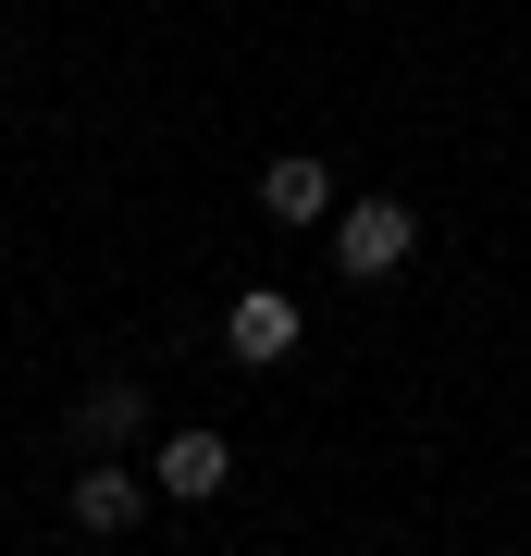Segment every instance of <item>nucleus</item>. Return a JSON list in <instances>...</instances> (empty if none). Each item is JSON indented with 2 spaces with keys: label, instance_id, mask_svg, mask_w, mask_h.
<instances>
[{
  "label": "nucleus",
  "instance_id": "3",
  "mask_svg": "<svg viewBox=\"0 0 531 556\" xmlns=\"http://www.w3.org/2000/svg\"><path fill=\"white\" fill-rule=\"evenodd\" d=\"M223 346H236V358H296V298H285V285H236Z\"/></svg>",
  "mask_w": 531,
  "mask_h": 556
},
{
  "label": "nucleus",
  "instance_id": "2",
  "mask_svg": "<svg viewBox=\"0 0 531 556\" xmlns=\"http://www.w3.org/2000/svg\"><path fill=\"white\" fill-rule=\"evenodd\" d=\"M149 482H161V495H174V507H211L223 482H236V445H223L211 420H198V433H174V445L149 457Z\"/></svg>",
  "mask_w": 531,
  "mask_h": 556
},
{
  "label": "nucleus",
  "instance_id": "6",
  "mask_svg": "<svg viewBox=\"0 0 531 556\" xmlns=\"http://www.w3.org/2000/svg\"><path fill=\"white\" fill-rule=\"evenodd\" d=\"M137 396H149V383H87V396H75V433L87 445H124V433H137Z\"/></svg>",
  "mask_w": 531,
  "mask_h": 556
},
{
  "label": "nucleus",
  "instance_id": "4",
  "mask_svg": "<svg viewBox=\"0 0 531 556\" xmlns=\"http://www.w3.org/2000/svg\"><path fill=\"white\" fill-rule=\"evenodd\" d=\"M149 495H161V482H137L124 457H87V470H75V532H137Z\"/></svg>",
  "mask_w": 531,
  "mask_h": 556
},
{
  "label": "nucleus",
  "instance_id": "1",
  "mask_svg": "<svg viewBox=\"0 0 531 556\" xmlns=\"http://www.w3.org/2000/svg\"><path fill=\"white\" fill-rule=\"evenodd\" d=\"M408 248H420V211H408V199H346V211H334V273H346V285H395Z\"/></svg>",
  "mask_w": 531,
  "mask_h": 556
},
{
  "label": "nucleus",
  "instance_id": "5",
  "mask_svg": "<svg viewBox=\"0 0 531 556\" xmlns=\"http://www.w3.org/2000/svg\"><path fill=\"white\" fill-rule=\"evenodd\" d=\"M260 211H273V223H334V174H321L309 149H285L273 174H260Z\"/></svg>",
  "mask_w": 531,
  "mask_h": 556
}]
</instances>
